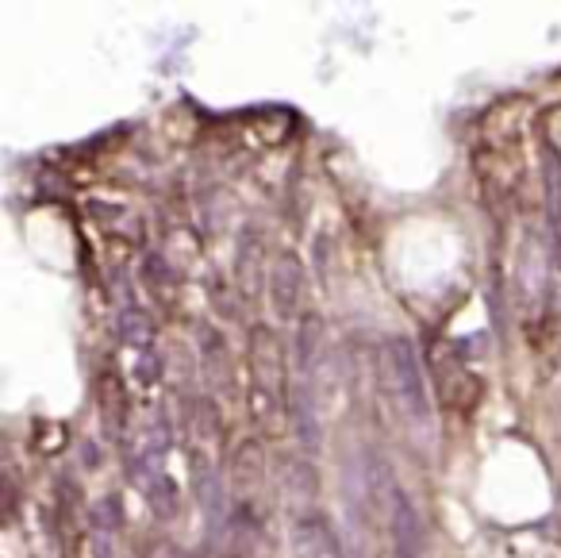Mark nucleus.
<instances>
[{
    "instance_id": "nucleus-11",
    "label": "nucleus",
    "mask_w": 561,
    "mask_h": 558,
    "mask_svg": "<svg viewBox=\"0 0 561 558\" xmlns=\"http://www.w3.org/2000/svg\"><path fill=\"white\" fill-rule=\"evenodd\" d=\"M158 370H162V358H158V351L150 347V351H139V366H135V374H139V381H154L158 378Z\"/></svg>"
},
{
    "instance_id": "nucleus-13",
    "label": "nucleus",
    "mask_w": 561,
    "mask_h": 558,
    "mask_svg": "<svg viewBox=\"0 0 561 558\" xmlns=\"http://www.w3.org/2000/svg\"><path fill=\"white\" fill-rule=\"evenodd\" d=\"M150 558H181V555H177V547H170V543H162V547H158V551H154Z\"/></svg>"
},
{
    "instance_id": "nucleus-12",
    "label": "nucleus",
    "mask_w": 561,
    "mask_h": 558,
    "mask_svg": "<svg viewBox=\"0 0 561 558\" xmlns=\"http://www.w3.org/2000/svg\"><path fill=\"white\" fill-rule=\"evenodd\" d=\"M488 308H492V320L504 324V301H500V278L492 274V285H488Z\"/></svg>"
},
{
    "instance_id": "nucleus-7",
    "label": "nucleus",
    "mask_w": 561,
    "mask_h": 558,
    "mask_svg": "<svg viewBox=\"0 0 561 558\" xmlns=\"http://www.w3.org/2000/svg\"><path fill=\"white\" fill-rule=\"evenodd\" d=\"M120 339L135 351H150L154 343V324L143 308H123L120 312Z\"/></svg>"
},
{
    "instance_id": "nucleus-10",
    "label": "nucleus",
    "mask_w": 561,
    "mask_h": 558,
    "mask_svg": "<svg viewBox=\"0 0 561 558\" xmlns=\"http://www.w3.org/2000/svg\"><path fill=\"white\" fill-rule=\"evenodd\" d=\"M316 343H319V320L316 316H308V324H304V331H300V366H308L312 358H316Z\"/></svg>"
},
{
    "instance_id": "nucleus-6",
    "label": "nucleus",
    "mask_w": 561,
    "mask_h": 558,
    "mask_svg": "<svg viewBox=\"0 0 561 558\" xmlns=\"http://www.w3.org/2000/svg\"><path fill=\"white\" fill-rule=\"evenodd\" d=\"M254 378L262 381L266 389H273L281 381V347H277V335L269 328H254Z\"/></svg>"
},
{
    "instance_id": "nucleus-8",
    "label": "nucleus",
    "mask_w": 561,
    "mask_h": 558,
    "mask_svg": "<svg viewBox=\"0 0 561 558\" xmlns=\"http://www.w3.org/2000/svg\"><path fill=\"white\" fill-rule=\"evenodd\" d=\"M296 432H300V443L308 447V451H316L319 447V420H316V408L312 401H304V397H296Z\"/></svg>"
},
{
    "instance_id": "nucleus-9",
    "label": "nucleus",
    "mask_w": 561,
    "mask_h": 558,
    "mask_svg": "<svg viewBox=\"0 0 561 558\" xmlns=\"http://www.w3.org/2000/svg\"><path fill=\"white\" fill-rule=\"evenodd\" d=\"M93 520H97V528L100 535H108V532H116L123 524V516H120V501L116 497H104L97 508H93Z\"/></svg>"
},
{
    "instance_id": "nucleus-1",
    "label": "nucleus",
    "mask_w": 561,
    "mask_h": 558,
    "mask_svg": "<svg viewBox=\"0 0 561 558\" xmlns=\"http://www.w3.org/2000/svg\"><path fill=\"white\" fill-rule=\"evenodd\" d=\"M381 370H385V381H389L392 397L400 412L423 424L427 420V381H423V370H419V358H415L412 343L408 339H389L385 343V358H381Z\"/></svg>"
},
{
    "instance_id": "nucleus-2",
    "label": "nucleus",
    "mask_w": 561,
    "mask_h": 558,
    "mask_svg": "<svg viewBox=\"0 0 561 558\" xmlns=\"http://www.w3.org/2000/svg\"><path fill=\"white\" fill-rule=\"evenodd\" d=\"M300 297H304V266L296 254H281L269 270V301H273V312L281 320H293L296 308H300Z\"/></svg>"
},
{
    "instance_id": "nucleus-3",
    "label": "nucleus",
    "mask_w": 561,
    "mask_h": 558,
    "mask_svg": "<svg viewBox=\"0 0 561 558\" xmlns=\"http://www.w3.org/2000/svg\"><path fill=\"white\" fill-rule=\"evenodd\" d=\"M193 489H196V501H200V512H204V520H208V532L223 535L227 532V497H223L220 474H216L204 458H196Z\"/></svg>"
},
{
    "instance_id": "nucleus-4",
    "label": "nucleus",
    "mask_w": 561,
    "mask_h": 558,
    "mask_svg": "<svg viewBox=\"0 0 561 558\" xmlns=\"http://www.w3.org/2000/svg\"><path fill=\"white\" fill-rule=\"evenodd\" d=\"M293 551L296 558H346L335 528L323 516H304L293 528Z\"/></svg>"
},
{
    "instance_id": "nucleus-5",
    "label": "nucleus",
    "mask_w": 561,
    "mask_h": 558,
    "mask_svg": "<svg viewBox=\"0 0 561 558\" xmlns=\"http://www.w3.org/2000/svg\"><path fill=\"white\" fill-rule=\"evenodd\" d=\"M546 220H550V235H554V266L561 262V154L546 147Z\"/></svg>"
}]
</instances>
